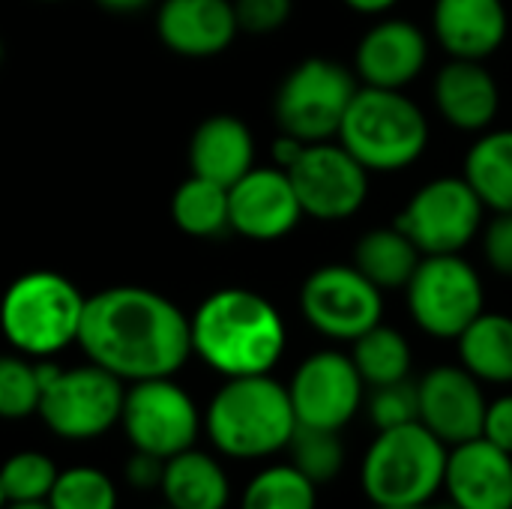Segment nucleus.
I'll return each mask as SVG.
<instances>
[{
  "instance_id": "6ab92c4d",
  "label": "nucleus",
  "mask_w": 512,
  "mask_h": 509,
  "mask_svg": "<svg viewBox=\"0 0 512 509\" xmlns=\"http://www.w3.org/2000/svg\"><path fill=\"white\" fill-rule=\"evenodd\" d=\"M432 99L453 129L471 135L492 129L501 111V87L483 60L450 57L432 81Z\"/></svg>"
},
{
  "instance_id": "79ce46f5",
  "label": "nucleus",
  "mask_w": 512,
  "mask_h": 509,
  "mask_svg": "<svg viewBox=\"0 0 512 509\" xmlns=\"http://www.w3.org/2000/svg\"><path fill=\"white\" fill-rule=\"evenodd\" d=\"M3 509H51L45 501H36V504H6Z\"/></svg>"
},
{
  "instance_id": "f03ea898",
  "label": "nucleus",
  "mask_w": 512,
  "mask_h": 509,
  "mask_svg": "<svg viewBox=\"0 0 512 509\" xmlns=\"http://www.w3.org/2000/svg\"><path fill=\"white\" fill-rule=\"evenodd\" d=\"M192 354L222 378L270 375L285 354L279 309L249 288L213 291L189 318Z\"/></svg>"
},
{
  "instance_id": "a19ab883",
  "label": "nucleus",
  "mask_w": 512,
  "mask_h": 509,
  "mask_svg": "<svg viewBox=\"0 0 512 509\" xmlns=\"http://www.w3.org/2000/svg\"><path fill=\"white\" fill-rule=\"evenodd\" d=\"M96 3L105 6V9H111V12H138L147 3H153V0H96Z\"/></svg>"
},
{
  "instance_id": "49530a36",
  "label": "nucleus",
  "mask_w": 512,
  "mask_h": 509,
  "mask_svg": "<svg viewBox=\"0 0 512 509\" xmlns=\"http://www.w3.org/2000/svg\"><path fill=\"white\" fill-rule=\"evenodd\" d=\"M156 509H171V507H156Z\"/></svg>"
},
{
  "instance_id": "aec40b11",
  "label": "nucleus",
  "mask_w": 512,
  "mask_h": 509,
  "mask_svg": "<svg viewBox=\"0 0 512 509\" xmlns=\"http://www.w3.org/2000/svg\"><path fill=\"white\" fill-rule=\"evenodd\" d=\"M432 33L438 45L459 60H489L510 33L504 0H435Z\"/></svg>"
},
{
  "instance_id": "bb28decb",
  "label": "nucleus",
  "mask_w": 512,
  "mask_h": 509,
  "mask_svg": "<svg viewBox=\"0 0 512 509\" xmlns=\"http://www.w3.org/2000/svg\"><path fill=\"white\" fill-rule=\"evenodd\" d=\"M351 345H354L351 360L366 387L396 384L411 375L414 351L399 330H393L387 324H375L372 330L357 336Z\"/></svg>"
},
{
  "instance_id": "72a5a7b5",
  "label": "nucleus",
  "mask_w": 512,
  "mask_h": 509,
  "mask_svg": "<svg viewBox=\"0 0 512 509\" xmlns=\"http://www.w3.org/2000/svg\"><path fill=\"white\" fill-rule=\"evenodd\" d=\"M366 414L372 420V426L381 429H396L405 423H417L420 420V399H417V384L396 381V384H384V387H372V396L366 402Z\"/></svg>"
},
{
  "instance_id": "2eb2a0df",
  "label": "nucleus",
  "mask_w": 512,
  "mask_h": 509,
  "mask_svg": "<svg viewBox=\"0 0 512 509\" xmlns=\"http://www.w3.org/2000/svg\"><path fill=\"white\" fill-rule=\"evenodd\" d=\"M303 219V207L282 168H249L228 186V222L231 231L249 240H282Z\"/></svg>"
},
{
  "instance_id": "f3484780",
  "label": "nucleus",
  "mask_w": 512,
  "mask_h": 509,
  "mask_svg": "<svg viewBox=\"0 0 512 509\" xmlns=\"http://www.w3.org/2000/svg\"><path fill=\"white\" fill-rule=\"evenodd\" d=\"M429 63V39L408 18H384L363 33L354 51V75L366 87L405 90Z\"/></svg>"
},
{
  "instance_id": "c03bdc74",
  "label": "nucleus",
  "mask_w": 512,
  "mask_h": 509,
  "mask_svg": "<svg viewBox=\"0 0 512 509\" xmlns=\"http://www.w3.org/2000/svg\"><path fill=\"white\" fill-rule=\"evenodd\" d=\"M6 504H9V501H6V492H3V486H0V509L6 507Z\"/></svg>"
},
{
  "instance_id": "4c0bfd02",
  "label": "nucleus",
  "mask_w": 512,
  "mask_h": 509,
  "mask_svg": "<svg viewBox=\"0 0 512 509\" xmlns=\"http://www.w3.org/2000/svg\"><path fill=\"white\" fill-rule=\"evenodd\" d=\"M162 471H165V459L132 450V456L126 459V468H123V477H126V486L135 492H153V489L159 492Z\"/></svg>"
},
{
  "instance_id": "0eeeda50",
  "label": "nucleus",
  "mask_w": 512,
  "mask_h": 509,
  "mask_svg": "<svg viewBox=\"0 0 512 509\" xmlns=\"http://www.w3.org/2000/svg\"><path fill=\"white\" fill-rule=\"evenodd\" d=\"M39 420L60 441H96L120 426L126 384L96 363L60 369L39 363Z\"/></svg>"
},
{
  "instance_id": "a878e982",
  "label": "nucleus",
  "mask_w": 512,
  "mask_h": 509,
  "mask_svg": "<svg viewBox=\"0 0 512 509\" xmlns=\"http://www.w3.org/2000/svg\"><path fill=\"white\" fill-rule=\"evenodd\" d=\"M420 258V249L396 225L372 228L354 246V267L381 291L405 288Z\"/></svg>"
},
{
  "instance_id": "4468645a",
  "label": "nucleus",
  "mask_w": 512,
  "mask_h": 509,
  "mask_svg": "<svg viewBox=\"0 0 512 509\" xmlns=\"http://www.w3.org/2000/svg\"><path fill=\"white\" fill-rule=\"evenodd\" d=\"M288 399L297 417V426L333 429L342 432L366 402V384L351 360L342 351H315L291 375Z\"/></svg>"
},
{
  "instance_id": "4be33fe9",
  "label": "nucleus",
  "mask_w": 512,
  "mask_h": 509,
  "mask_svg": "<svg viewBox=\"0 0 512 509\" xmlns=\"http://www.w3.org/2000/svg\"><path fill=\"white\" fill-rule=\"evenodd\" d=\"M192 174L213 183L231 186L249 168H255V138L240 117L213 114L207 117L189 141Z\"/></svg>"
},
{
  "instance_id": "cd10ccee",
  "label": "nucleus",
  "mask_w": 512,
  "mask_h": 509,
  "mask_svg": "<svg viewBox=\"0 0 512 509\" xmlns=\"http://www.w3.org/2000/svg\"><path fill=\"white\" fill-rule=\"evenodd\" d=\"M171 216L189 237H219L231 228L228 222V186L192 174L171 198Z\"/></svg>"
},
{
  "instance_id": "f8f14e48",
  "label": "nucleus",
  "mask_w": 512,
  "mask_h": 509,
  "mask_svg": "<svg viewBox=\"0 0 512 509\" xmlns=\"http://www.w3.org/2000/svg\"><path fill=\"white\" fill-rule=\"evenodd\" d=\"M300 312L315 333L333 342H354L381 324L384 291L354 264H324L306 276L300 288Z\"/></svg>"
},
{
  "instance_id": "58836bf2",
  "label": "nucleus",
  "mask_w": 512,
  "mask_h": 509,
  "mask_svg": "<svg viewBox=\"0 0 512 509\" xmlns=\"http://www.w3.org/2000/svg\"><path fill=\"white\" fill-rule=\"evenodd\" d=\"M303 141L300 138H294V135H279L276 141H273V159H276V168H282V171H288L297 159H300V153H303Z\"/></svg>"
},
{
  "instance_id": "f257e3e1",
  "label": "nucleus",
  "mask_w": 512,
  "mask_h": 509,
  "mask_svg": "<svg viewBox=\"0 0 512 509\" xmlns=\"http://www.w3.org/2000/svg\"><path fill=\"white\" fill-rule=\"evenodd\" d=\"M75 345L87 363L135 384L174 378L192 357V327L189 315L159 291L117 285L84 300Z\"/></svg>"
},
{
  "instance_id": "de8ad7c7",
  "label": "nucleus",
  "mask_w": 512,
  "mask_h": 509,
  "mask_svg": "<svg viewBox=\"0 0 512 509\" xmlns=\"http://www.w3.org/2000/svg\"><path fill=\"white\" fill-rule=\"evenodd\" d=\"M48 3H51V0H48Z\"/></svg>"
},
{
  "instance_id": "6e6552de",
  "label": "nucleus",
  "mask_w": 512,
  "mask_h": 509,
  "mask_svg": "<svg viewBox=\"0 0 512 509\" xmlns=\"http://www.w3.org/2000/svg\"><path fill=\"white\" fill-rule=\"evenodd\" d=\"M411 321L432 339H459L465 327L486 312V288L462 255H423L405 285Z\"/></svg>"
},
{
  "instance_id": "9b49d317",
  "label": "nucleus",
  "mask_w": 512,
  "mask_h": 509,
  "mask_svg": "<svg viewBox=\"0 0 512 509\" xmlns=\"http://www.w3.org/2000/svg\"><path fill=\"white\" fill-rule=\"evenodd\" d=\"M483 216L486 207L465 177H435L408 198L393 225L420 255H462L480 234Z\"/></svg>"
},
{
  "instance_id": "7ed1b4c3",
  "label": "nucleus",
  "mask_w": 512,
  "mask_h": 509,
  "mask_svg": "<svg viewBox=\"0 0 512 509\" xmlns=\"http://www.w3.org/2000/svg\"><path fill=\"white\" fill-rule=\"evenodd\" d=\"M297 417L288 387L273 375L225 378L204 408V432L219 456L261 462L288 450Z\"/></svg>"
},
{
  "instance_id": "c85d7f7f",
  "label": "nucleus",
  "mask_w": 512,
  "mask_h": 509,
  "mask_svg": "<svg viewBox=\"0 0 512 509\" xmlns=\"http://www.w3.org/2000/svg\"><path fill=\"white\" fill-rule=\"evenodd\" d=\"M240 509H318V486L291 462L267 465L246 483Z\"/></svg>"
},
{
  "instance_id": "c756f323",
  "label": "nucleus",
  "mask_w": 512,
  "mask_h": 509,
  "mask_svg": "<svg viewBox=\"0 0 512 509\" xmlns=\"http://www.w3.org/2000/svg\"><path fill=\"white\" fill-rule=\"evenodd\" d=\"M45 504L51 509H117L120 495L102 468L72 465L57 474Z\"/></svg>"
},
{
  "instance_id": "37998d69",
  "label": "nucleus",
  "mask_w": 512,
  "mask_h": 509,
  "mask_svg": "<svg viewBox=\"0 0 512 509\" xmlns=\"http://www.w3.org/2000/svg\"><path fill=\"white\" fill-rule=\"evenodd\" d=\"M372 509H441V507H432V504H408V507H372Z\"/></svg>"
},
{
  "instance_id": "2f4dec72",
  "label": "nucleus",
  "mask_w": 512,
  "mask_h": 509,
  "mask_svg": "<svg viewBox=\"0 0 512 509\" xmlns=\"http://www.w3.org/2000/svg\"><path fill=\"white\" fill-rule=\"evenodd\" d=\"M57 474L60 468L48 453L21 450L0 465V486L9 504H36V501H48Z\"/></svg>"
},
{
  "instance_id": "a211bd4d",
  "label": "nucleus",
  "mask_w": 512,
  "mask_h": 509,
  "mask_svg": "<svg viewBox=\"0 0 512 509\" xmlns=\"http://www.w3.org/2000/svg\"><path fill=\"white\" fill-rule=\"evenodd\" d=\"M444 492L453 509H512V456L483 435L450 447Z\"/></svg>"
},
{
  "instance_id": "473e14b6",
  "label": "nucleus",
  "mask_w": 512,
  "mask_h": 509,
  "mask_svg": "<svg viewBox=\"0 0 512 509\" xmlns=\"http://www.w3.org/2000/svg\"><path fill=\"white\" fill-rule=\"evenodd\" d=\"M42 372L24 354H0V420H24L39 411Z\"/></svg>"
},
{
  "instance_id": "a18cd8bd",
  "label": "nucleus",
  "mask_w": 512,
  "mask_h": 509,
  "mask_svg": "<svg viewBox=\"0 0 512 509\" xmlns=\"http://www.w3.org/2000/svg\"><path fill=\"white\" fill-rule=\"evenodd\" d=\"M0 60H3V45H0Z\"/></svg>"
},
{
  "instance_id": "dca6fc26",
  "label": "nucleus",
  "mask_w": 512,
  "mask_h": 509,
  "mask_svg": "<svg viewBox=\"0 0 512 509\" xmlns=\"http://www.w3.org/2000/svg\"><path fill=\"white\" fill-rule=\"evenodd\" d=\"M420 423L447 447L480 438L486 417L483 384L465 366H435L417 384Z\"/></svg>"
},
{
  "instance_id": "39448f33",
  "label": "nucleus",
  "mask_w": 512,
  "mask_h": 509,
  "mask_svg": "<svg viewBox=\"0 0 512 509\" xmlns=\"http://www.w3.org/2000/svg\"><path fill=\"white\" fill-rule=\"evenodd\" d=\"M447 444L420 420L381 429L363 453L360 489L372 507L432 504L444 489Z\"/></svg>"
},
{
  "instance_id": "b1692460",
  "label": "nucleus",
  "mask_w": 512,
  "mask_h": 509,
  "mask_svg": "<svg viewBox=\"0 0 512 509\" xmlns=\"http://www.w3.org/2000/svg\"><path fill=\"white\" fill-rule=\"evenodd\" d=\"M459 366L480 384H512V318L504 312H480L456 339Z\"/></svg>"
},
{
  "instance_id": "1a4fd4ad",
  "label": "nucleus",
  "mask_w": 512,
  "mask_h": 509,
  "mask_svg": "<svg viewBox=\"0 0 512 509\" xmlns=\"http://www.w3.org/2000/svg\"><path fill=\"white\" fill-rule=\"evenodd\" d=\"M357 78L342 63L327 57H309L297 63L276 90L273 114L285 135L303 144L336 138L342 117L357 93Z\"/></svg>"
},
{
  "instance_id": "ddd939ff",
  "label": "nucleus",
  "mask_w": 512,
  "mask_h": 509,
  "mask_svg": "<svg viewBox=\"0 0 512 509\" xmlns=\"http://www.w3.org/2000/svg\"><path fill=\"white\" fill-rule=\"evenodd\" d=\"M285 174L291 177L303 216L318 222L351 219L369 198V171L333 141L306 144Z\"/></svg>"
},
{
  "instance_id": "7c9ffc66",
  "label": "nucleus",
  "mask_w": 512,
  "mask_h": 509,
  "mask_svg": "<svg viewBox=\"0 0 512 509\" xmlns=\"http://www.w3.org/2000/svg\"><path fill=\"white\" fill-rule=\"evenodd\" d=\"M288 453H291V465L315 486L333 483L345 468V444L333 429L297 426Z\"/></svg>"
},
{
  "instance_id": "423d86ee",
  "label": "nucleus",
  "mask_w": 512,
  "mask_h": 509,
  "mask_svg": "<svg viewBox=\"0 0 512 509\" xmlns=\"http://www.w3.org/2000/svg\"><path fill=\"white\" fill-rule=\"evenodd\" d=\"M84 300L78 285L63 273H24L0 300V330L18 354L48 360L78 342Z\"/></svg>"
},
{
  "instance_id": "e433bc0d",
  "label": "nucleus",
  "mask_w": 512,
  "mask_h": 509,
  "mask_svg": "<svg viewBox=\"0 0 512 509\" xmlns=\"http://www.w3.org/2000/svg\"><path fill=\"white\" fill-rule=\"evenodd\" d=\"M480 435L512 456V393L498 396L495 402L486 405V417H483V432Z\"/></svg>"
},
{
  "instance_id": "412c9836",
  "label": "nucleus",
  "mask_w": 512,
  "mask_h": 509,
  "mask_svg": "<svg viewBox=\"0 0 512 509\" xmlns=\"http://www.w3.org/2000/svg\"><path fill=\"white\" fill-rule=\"evenodd\" d=\"M156 33L180 57H213L234 42L240 27L231 0H162Z\"/></svg>"
},
{
  "instance_id": "ea45409f",
  "label": "nucleus",
  "mask_w": 512,
  "mask_h": 509,
  "mask_svg": "<svg viewBox=\"0 0 512 509\" xmlns=\"http://www.w3.org/2000/svg\"><path fill=\"white\" fill-rule=\"evenodd\" d=\"M342 3L360 15H387L399 0H342Z\"/></svg>"
},
{
  "instance_id": "393cba45",
  "label": "nucleus",
  "mask_w": 512,
  "mask_h": 509,
  "mask_svg": "<svg viewBox=\"0 0 512 509\" xmlns=\"http://www.w3.org/2000/svg\"><path fill=\"white\" fill-rule=\"evenodd\" d=\"M462 177L492 213H512V129H486L465 156Z\"/></svg>"
},
{
  "instance_id": "c9c22d12",
  "label": "nucleus",
  "mask_w": 512,
  "mask_h": 509,
  "mask_svg": "<svg viewBox=\"0 0 512 509\" xmlns=\"http://www.w3.org/2000/svg\"><path fill=\"white\" fill-rule=\"evenodd\" d=\"M483 258L498 273L512 279V213H495L483 228Z\"/></svg>"
},
{
  "instance_id": "f704fd0d",
  "label": "nucleus",
  "mask_w": 512,
  "mask_h": 509,
  "mask_svg": "<svg viewBox=\"0 0 512 509\" xmlns=\"http://www.w3.org/2000/svg\"><path fill=\"white\" fill-rule=\"evenodd\" d=\"M237 27L252 36H267L276 33L288 24L294 12V0H231Z\"/></svg>"
},
{
  "instance_id": "5701e85b",
  "label": "nucleus",
  "mask_w": 512,
  "mask_h": 509,
  "mask_svg": "<svg viewBox=\"0 0 512 509\" xmlns=\"http://www.w3.org/2000/svg\"><path fill=\"white\" fill-rule=\"evenodd\" d=\"M159 495L171 509H228L231 480L213 453L189 447L165 459Z\"/></svg>"
},
{
  "instance_id": "9d476101",
  "label": "nucleus",
  "mask_w": 512,
  "mask_h": 509,
  "mask_svg": "<svg viewBox=\"0 0 512 509\" xmlns=\"http://www.w3.org/2000/svg\"><path fill=\"white\" fill-rule=\"evenodd\" d=\"M120 429L132 450L171 459L195 447L204 414L174 378H147L126 387Z\"/></svg>"
},
{
  "instance_id": "20e7f679",
  "label": "nucleus",
  "mask_w": 512,
  "mask_h": 509,
  "mask_svg": "<svg viewBox=\"0 0 512 509\" xmlns=\"http://www.w3.org/2000/svg\"><path fill=\"white\" fill-rule=\"evenodd\" d=\"M336 138L369 174H393L426 153L429 120L405 90L360 84Z\"/></svg>"
}]
</instances>
